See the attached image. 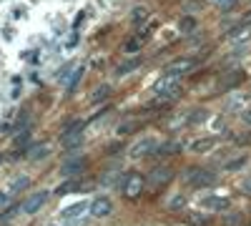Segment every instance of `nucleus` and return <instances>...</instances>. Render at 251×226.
Returning a JSON list of instances; mask_svg holds the SVG:
<instances>
[{
	"label": "nucleus",
	"instance_id": "1",
	"mask_svg": "<svg viewBox=\"0 0 251 226\" xmlns=\"http://www.w3.org/2000/svg\"><path fill=\"white\" fill-rule=\"evenodd\" d=\"M181 181L188 189H206V186H214L216 183V174H211L203 166H188V169H183Z\"/></svg>",
	"mask_w": 251,
	"mask_h": 226
},
{
	"label": "nucleus",
	"instance_id": "2",
	"mask_svg": "<svg viewBox=\"0 0 251 226\" xmlns=\"http://www.w3.org/2000/svg\"><path fill=\"white\" fill-rule=\"evenodd\" d=\"M174 174L176 171L169 166V163H158V166H153L149 174H146V186H151L153 191H161L174 181Z\"/></svg>",
	"mask_w": 251,
	"mask_h": 226
},
{
	"label": "nucleus",
	"instance_id": "3",
	"mask_svg": "<svg viewBox=\"0 0 251 226\" xmlns=\"http://www.w3.org/2000/svg\"><path fill=\"white\" fill-rule=\"evenodd\" d=\"M83 131H86V123L83 121H71L66 128H63V136H60V143L66 151H75L80 149L83 143Z\"/></svg>",
	"mask_w": 251,
	"mask_h": 226
},
{
	"label": "nucleus",
	"instance_id": "4",
	"mask_svg": "<svg viewBox=\"0 0 251 226\" xmlns=\"http://www.w3.org/2000/svg\"><path fill=\"white\" fill-rule=\"evenodd\" d=\"M121 191H123V199H128V201L141 199V194L146 191V178H143L141 174L131 171L128 176H123V186H121Z\"/></svg>",
	"mask_w": 251,
	"mask_h": 226
},
{
	"label": "nucleus",
	"instance_id": "5",
	"mask_svg": "<svg viewBox=\"0 0 251 226\" xmlns=\"http://www.w3.org/2000/svg\"><path fill=\"white\" fill-rule=\"evenodd\" d=\"M196 66H199V58L186 55V58H176V60H171V63L166 66L163 73L169 75V78H178V75H183V73H191Z\"/></svg>",
	"mask_w": 251,
	"mask_h": 226
},
{
	"label": "nucleus",
	"instance_id": "6",
	"mask_svg": "<svg viewBox=\"0 0 251 226\" xmlns=\"http://www.w3.org/2000/svg\"><path fill=\"white\" fill-rule=\"evenodd\" d=\"M158 149V141L153 136H146L141 138L138 143H133V146L128 149V156L131 158H143V156H153V151Z\"/></svg>",
	"mask_w": 251,
	"mask_h": 226
},
{
	"label": "nucleus",
	"instance_id": "7",
	"mask_svg": "<svg viewBox=\"0 0 251 226\" xmlns=\"http://www.w3.org/2000/svg\"><path fill=\"white\" fill-rule=\"evenodd\" d=\"M83 171H86V158L83 156H68L60 166V174L66 178H78Z\"/></svg>",
	"mask_w": 251,
	"mask_h": 226
},
{
	"label": "nucleus",
	"instance_id": "8",
	"mask_svg": "<svg viewBox=\"0 0 251 226\" xmlns=\"http://www.w3.org/2000/svg\"><path fill=\"white\" fill-rule=\"evenodd\" d=\"M48 191H35V194H30L23 203H20V209H23V214H38L40 209L46 206V201H48Z\"/></svg>",
	"mask_w": 251,
	"mask_h": 226
},
{
	"label": "nucleus",
	"instance_id": "9",
	"mask_svg": "<svg viewBox=\"0 0 251 226\" xmlns=\"http://www.w3.org/2000/svg\"><path fill=\"white\" fill-rule=\"evenodd\" d=\"M86 214H91V201H78V203H73V206L63 209V211H60V219H63V221L78 224L80 216H86Z\"/></svg>",
	"mask_w": 251,
	"mask_h": 226
},
{
	"label": "nucleus",
	"instance_id": "10",
	"mask_svg": "<svg viewBox=\"0 0 251 226\" xmlns=\"http://www.w3.org/2000/svg\"><path fill=\"white\" fill-rule=\"evenodd\" d=\"M219 138L216 136H201V138H194L191 143H186V151L188 153H208L216 149Z\"/></svg>",
	"mask_w": 251,
	"mask_h": 226
},
{
	"label": "nucleus",
	"instance_id": "11",
	"mask_svg": "<svg viewBox=\"0 0 251 226\" xmlns=\"http://www.w3.org/2000/svg\"><path fill=\"white\" fill-rule=\"evenodd\" d=\"M113 214V201L108 196H98L91 201V216L93 219H108Z\"/></svg>",
	"mask_w": 251,
	"mask_h": 226
},
{
	"label": "nucleus",
	"instance_id": "12",
	"mask_svg": "<svg viewBox=\"0 0 251 226\" xmlns=\"http://www.w3.org/2000/svg\"><path fill=\"white\" fill-rule=\"evenodd\" d=\"M201 206L208 214H219V211L228 209V199L226 196H206V199H201Z\"/></svg>",
	"mask_w": 251,
	"mask_h": 226
},
{
	"label": "nucleus",
	"instance_id": "13",
	"mask_svg": "<svg viewBox=\"0 0 251 226\" xmlns=\"http://www.w3.org/2000/svg\"><path fill=\"white\" fill-rule=\"evenodd\" d=\"M123 176L126 174H118V171H106L98 181H100V186L103 189H121L123 186Z\"/></svg>",
	"mask_w": 251,
	"mask_h": 226
},
{
	"label": "nucleus",
	"instance_id": "14",
	"mask_svg": "<svg viewBox=\"0 0 251 226\" xmlns=\"http://www.w3.org/2000/svg\"><path fill=\"white\" fill-rule=\"evenodd\" d=\"M181 149H186V146H181L178 141H166V143H161V146L153 151V156L156 158H166V156H176Z\"/></svg>",
	"mask_w": 251,
	"mask_h": 226
},
{
	"label": "nucleus",
	"instance_id": "15",
	"mask_svg": "<svg viewBox=\"0 0 251 226\" xmlns=\"http://www.w3.org/2000/svg\"><path fill=\"white\" fill-rule=\"evenodd\" d=\"M186 201H188V196L183 191H174L171 199L166 201V209L169 211H181V209H186Z\"/></svg>",
	"mask_w": 251,
	"mask_h": 226
},
{
	"label": "nucleus",
	"instance_id": "16",
	"mask_svg": "<svg viewBox=\"0 0 251 226\" xmlns=\"http://www.w3.org/2000/svg\"><path fill=\"white\" fill-rule=\"evenodd\" d=\"M48 153H50V146H48V143H35V146L28 149L25 158H28V161H40V158H46Z\"/></svg>",
	"mask_w": 251,
	"mask_h": 226
},
{
	"label": "nucleus",
	"instance_id": "17",
	"mask_svg": "<svg viewBox=\"0 0 251 226\" xmlns=\"http://www.w3.org/2000/svg\"><path fill=\"white\" fill-rule=\"evenodd\" d=\"M18 211H23V209H20V203H10L8 209L0 211V224H8V221H13V219L18 216Z\"/></svg>",
	"mask_w": 251,
	"mask_h": 226
},
{
	"label": "nucleus",
	"instance_id": "18",
	"mask_svg": "<svg viewBox=\"0 0 251 226\" xmlns=\"http://www.w3.org/2000/svg\"><path fill=\"white\" fill-rule=\"evenodd\" d=\"M30 186V178L28 176H18L13 183H10V194H20V191H25Z\"/></svg>",
	"mask_w": 251,
	"mask_h": 226
},
{
	"label": "nucleus",
	"instance_id": "19",
	"mask_svg": "<svg viewBox=\"0 0 251 226\" xmlns=\"http://www.w3.org/2000/svg\"><path fill=\"white\" fill-rule=\"evenodd\" d=\"M146 18H149V8L136 5V8H133V13H131V23H133V25H141Z\"/></svg>",
	"mask_w": 251,
	"mask_h": 226
},
{
	"label": "nucleus",
	"instance_id": "20",
	"mask_svg": "<svg viewBox=\"0 0 251 226\" xmlns=\"http://www.w3.org/2000/svg\"><path fill=\"white\" fill-rule=\"evenodd\" d=\"M75 189H80V183H78L75 178H68L66 183H60V186L55 189V194H58V196H66V194H71V191H75Z\"/></svg>",
	"mask_w": 251,
	"mask_h": 226
},
{
	"label": "nucleus",
	"instance_id": "21",
	"mask_svg": "<svg viewBox=\"0 0 251 226\" xmlns=\"http://www.w3.org/2000/svg\"><path fill=\"white\" fill-rule=\"evenodd\" d=\"M141 66V58H133V60H126V63H121L118 68H116V75H126V73H131L133 68H138Z\"/></svg>",
	"mask_w": 251,
	"mask_h": 226
},
{
	"label": "nucleus",
	"instance_id": "22",
	"mask_svg": "<svg viewBox=\"0 0 251 226\" xmlns=\"http://www.w3.org/2000/svg\"><path fill=\"white\" fill-rule=\"evenodd\" d=\"M244 166H246V156H239V158H234V161H226V163H224V171L231 174V171H239V169H244Z\"/></svg>",
	"mask_w": 251,
	"mask_h": 226
},
{
	"label": "nucleus",
	"instance_id": "23",
	"mask_svg": "<svg viewBox=\"0 0 251 226\" xmlns=\"http://www.w3.org/2000/svg\"><path fill=\"white\" fill-rule=\"evenodd\" d=\"M241 211H231V214H226L224 216V226H239L241 224Z\"/></svg>",
	"mask_w": 251,
	"mask_h": 226
},
{
	"label": "nucleus",
	"instance_id": "24",
	"mask_svg": "<svg viewBox=\"0 0 251 226\" xmlns=\"http://www.w3.org/2000/svg\"><path fill=\"white\" fill-rule=\"evenodd\" d=\"M80 75H83V68H75V71L71 73V78H68V83H66V88H68V91H73V88H75V83H78V80H80Z\"/></svg>",
	"mask_w": 251,
	"mask_h": 226
},
{
	"label": "nucleus",
	"instance_id": "25",
	"mask_svg": "<svg viewBox=\"0 0 251 226\" xmlns=\"http://www.w3.org/2000/svg\"><path fill=\"white\" fill-rule=\"evenodd\" d=\"M191 224H196V226H201V224H208V214H201V211H194L191 216Z\"/></svg>",
	"mask_w": 251,
	"mask_h": 226
},
{
	"label": "nucleus",
	"instance_id": "26",
	"mask_svg": "<svg viewBox=\"0 0 251 226\" xmlns=\"http://www.w3.org/2000/svg\"><path fill=\"white\" fill-rule=\"evenodd\" d=\"M28 138H30V128L18 131V136H15V146H23V143H28Z\"/></svg>",
	"mask_w": 251,
	"mask_h": 226
},
{
	"label": "nucleus",
	"instance_id": "27",
	"mask_svg": "<svg viewBox=\"0 0 251 226\" xmlns=\"http://www.w3.org/2000/svg\"><path fill=\"white\" fill-rule=\"evenodd\" d=\"M108 93H111V88H108V86H100V88L96 91V96H93V100H100V98H106Z\"/></svg>",
	"mask_w": 251,
	"mask_h": 226
},
{
	"label": "nucleus",
	"instance_id": "28",
	"mask_svg": "<svg viewBox=\"0 0 251 226\" xmlns=\"http://www.w3.org/2000/svg\"><path fill=\"white\" fill-rule=\"evenodd\" d=\"M241 191H244V194H249V196H251V176H249V178H244V181H241Z\"/></svg>",
	"mask_w": 251,
	"mask_h": 226
},
{
	"label": "nucleus",
	"instance_id": "29",
	"mask_svg": "<svg viewBox=\"0 0 251 226\" xmlns=\"http://www.w3.org/2000/svg\"><path fill=\"white\" fill-rule=\"evenodd\" d=\"M241 121H244V123H246V126H251V108H249V111H244V113H241Z\"/></svg>",
	"mask_w": 251,
	"mask_h": 226
},
{
	"label": "nucleus",
	"instance_id": "30",
	"mask_svg": "<svg viewBox=\"0 0 251 226\" xmlns=\"http://www.w3.org/2000/svg\"><path fill=\"white\" fill-rule=\"evenodd\" d=\"M8 201H10V194H5V191H0V206H5Z\"/></svg>",
	"mask_w": 251,
	"mask_h": 226
},
{
	"label": "nucleus",
	"instance_id": "31",
	"mask_svg": "<svg viewBox=\"0 0 251 226\" xmlns=\"http://www.w3.org/2000/svg\"><path fill=\"white\" fill-rule=\"evenodd\" d=\"M0 161H3V158H0Z\"/></svg>",
	"mask_w": 251,
	"mask_h": 226
}]
</instances>
